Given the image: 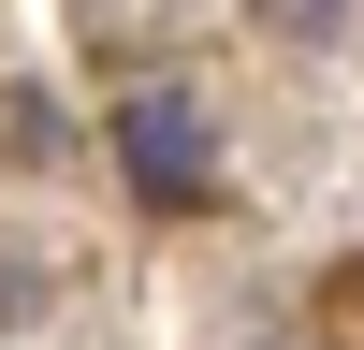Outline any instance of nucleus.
Wrapping results in <instances>:
<instances>
[{"label":"nucleus","instance_id":"f257e3e1","mask_svg":"<svg viewBox=\"0 0 364 350\" xmlns=\"http://www.w3.org/2000/svg\"><path fill=\"white\" fill-rule=\"evenodd\" d=\"M117 161H132V190H146V204H204V190H219V132H204L190 88H132Z\"/></svg>","mask_w":364,"mask_h":350},{"label":"nucleus","instance_id":"f03ea898","mask_svg":"<svg viewBox=\"0 0 364 350\" xmlns=\"http://www.w3.org/2000/svg\"><path fill=\"white\" fill-rule=\"evenodd\" d=\"M291 15H321V0H291Z\"/></svg>","mask_w":364,"mask_h":350}]
</instances>
